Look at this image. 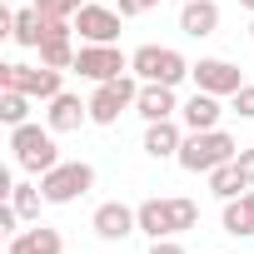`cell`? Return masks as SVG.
Returning <instances> with one entry per match:
<instances>
[{"mask_svg": "<svg viewBox=\"0 0 254 254\" xmlns=\"http://www.w3.org/2000/svg\"><path fill=\"white\" fill-rule=\"evenodd\" d=\"M239 5H244V10H249V15H254V0H239Z\"/></svg>", "mask_w": 254, "mask_h": 254, "instance_id": "cell-30", "label": "cell"}, {"mask_svg": "<svg viewBox=\"0 0 254 254\" xmlns=\"http://www.w3.org/2000/svg\"><path fill=\"white\" fill-rule=\"evenodd\" d=\"M150 254H185V244H180V239H155Z\"/></svg>", "mask_w": 254, "mask_h": 254, "instance_id": "cell-27", "label": "cell"}, {"mask_svg": "<svg viewBox=\"0 0 254 254\" xmlns=\"http://www.w3.org/2000/svg\"><path fill=\"white\" fill-rule=\"evenodd\" d=\"M10 204H15V214H20L25 224H35V219H40V204H45V190H40V185H25V180H20V185L10 190Z\"/></svg>", "mask_w": 254, "mask_h": 254, "instance_id": "cell-21", "label": "cell"}, {"mask_svg": "<svg viewBox=\"0 0 254 254\" xmlns=\"http://www.w3.org/2000/svg\"><path fill=\"white\" fill-rule=\"evenodd\" d=\"M0 120H5L10 130L25 125V120H30V95H25V90H0Z\"/></svg>", "mask_w": 254, "mask_h": 254, "instance_id": "cell-22", "label": "cell"}, {"mask_svg": "<svg viewBox=\"0 0 254 254\" xmlns=\"http://www.w3.org/2000/svg\"><path fill=\"white\" fill-rule=\"evenodd\" d=\"M224 234H234V239H249L254 234V185L239 199H224Z\"/></svg>", "mask_w": 254, "mask_h": 254, "instance_id": "cell-17", "label": "cell"}, {"mask_svg": "<svg viewBox=\"0 0 254 254\" xmlns=\"http://www.w3.org/2000/svg\"><path fill=\"white\" fill-rule=\"evenodd\" d=\"M249 185H244V175H239V165L229 160V165H219V170H209V194L214 199H239Z\"/></svg>", "mask_w": 254, "mask_h": 254, "instance_id": "cell-20", "label": "cell"}, {"mask_svg": "<svg viewBox=\"0 0 254 254\" xmlns=\"http://www.w3.org/2000/svg\"><path fill=\"white\" fill-rule=\"evenodd\" d=\"M0 90H25L30 100H55L65 90V70L55 65H0Z\"/></svg>", "mask_w": 254, "mask_h": 254, "instance_id": "cell-5", "label": "cell"}, {"mask_svg": "<svg viewBox=\"0 0 254 254\" xmlns=\"http://www.w3.org/2000/svg\"><path fill=\"white\" fill-rule=\"evenodd\" d=\"M90 229L105 239V244H120V239H130L135 229H140V214L130 209V204H120V199H110V204H100L95 214H90Z\"/></svg>", "mask_w": 254, "mask_h": 254, "instance_id": "cell-10", "label": "cell"}, {"mask_svg": "<svg viewBox=\"0 0 254 254\" xmlns=\"http://www.w3.org/2000/svg\"><path fill=\"white\" fill-rule=\"evenodd\" d=\"M180 30L190 40H209L219 30V5H214V0H185V5H180Z\"/></svg>", "mask_w": 254, "mask_h": 254, "instance_id": "cell-15", "label": "cell"}, {"mask_svg": "<svg viewBox=\"0 0 254 254\" xmlns=\"http://www.w3.org/2000/svg\"><path fill=\"white\" fill-rule=\"evenodd\" d=\"M85 120H90V100H80V95H70V90H60V95L50 100V110H45V125H50L55 135L80 130Z\"/></svg>", "mask_w": 254, "mask_h": 254, "instance_id": "cell-12", "label": "cell"}, {"mask_svg": "<svg viewBox=\"0 0 254 254\" xmlns=\"http://www.w3.org/2000/svg\"><path fill=\"white\" fill-rule=\"evenodd\" d=\"M115 10H120L125 20H135V15H145V10H140V0H115Z\"/></svg>", "mask_w": 254, "mask_h": 254, "instance_id": "cell-28", "label": "cell"}, {"mask_svg": "<svg viewBox=\"0 0 254 254\" xmlns=\"http://www.w3.org/2000/svg\"><path fill=\"white\" fill-rule=\"evenodd\" d=\"M170 224H175V234L194 229V224H199V204L185 199V194H175V199H170Z\"/></svg>", "mask_w": 254, "mask_h": 254, "instance_id": "cell-23", "label": "cell"}, {"mask_svg": "<svg viewBox=\"0 0 254 254\" xmlns=\"http://www.w3.org/2000/svg\"><path fill=\"white\" fill-rule=\"evenodd\" d=\"M10 150H15V165L30 170V175H45V170L60 165V150H55V130H50V125H45V130L30 125V120L15 125V130H10Z\"/></svg>", "mask_w": 254, "mask_h": 254, "instance_id": "cell-2", "label": "cell"}, {"mask_svg": "<svg viewBox=\"0 0 254 254\" xmlns=\"http://www.w3.org/2000/svg\"><path fill=\"white\" fill-rule=\"evenodd\" d=\"M40 50V65H55V70H75V20H45V40L35 45Z\"/></svg>", "mask_w": 254, "mask_h": 254, "instance_id": "cell-8", "label": "cell"}, {"mask_svg": "<svg viewBox=\"0 0 254 254\" xmlns=\"http://www.w3.org/2000/svg\"><path fill=\"white\" fill-rule=\"evenodd\" d=\"M5 254H65V239H60V229H50V224H30V229L10 234V249H5Z\"/></svg>", "mask_w": 254, "mask_h": 254, "instance_id": "cell-16", "label": "cell"}, {"mask_svg": "<svg viewBox=\"0 0 254 254\" xmlns=\"http://www.w3.org/2000/svg\"><path fill=\"white\" fill-rule=\"evenodd\" d=\"M80 5H85V0H35V10H40L45 20H75Z\"/></svg>", "mask_w": 254, "mask_h": 254, "instance_id": "cell-24", "label": "cell"}, {"mask_svg": "<svg viewBox=\"0 0 254 254\" xmlns=\"http://www.w3.org/2000/svg\"><path fill=\"white\" fill-rule=\"evenodd\" d=\"M249 40H254V20H249Z\"/></svg>", "mask_w": 254, "mask_h": 254, "instance_id": "cell-31", "label": "cell"}, {"mask_svg": "<svg viewBox=\"0 0 254 254\" xmlns=\"http://www.w3.org/2000/svg\"><path fill=\"white\" fill-rule=\"evenodd\" d=\"M190 80H194V90H209V95L224 100V95H234V90L244 85V70L229 65V60H219V55H209V60H194Z\"/></svg>", "mask_w": 254, "mask_h": 254, "instance_id": "cell-9", "label": "cell"}, {"mask_svg": "<svg viewBox=\"0 0 254 254\" xmlns=\"http://www.w3.org/2000/svg\"><path fill=\"white\" fill-rule=\"evenodd\" d=\"M135 214H140V234H150V239H175L170 199H145V204H135Z\"/></svg>", "mask_w": 254, "mask_h": 254, "instance_id": "cell-18", "label": "cell"}, {"mask_svg": "<svg viewBox=\"0 0 254 254\" xmlns=\"http://www.w3.org/2000/svg\"><path fill=\"white\" fill-rule=\"evenodd\" d=\"M75 70H80L90 85H105V80H120L125 70H130V55H125L120 45H80Z\"/></svg>", "mask_w": 254, "mask_h": 254, "instance_id": "cell-7", "label": "cell"}, {"mask_svg": "<svg viewBox=\"0 0 254 254\" xmlns=\"http://www.w3.org/2000/svg\"><path fill=\"white\" fill-rule=\"evenodd\" d=\"M135 115H140L145 125H155V120H175V115H180L175 85H155V80H145V85H140V100H135Z\"/></svg>", "mask_w": 254, "mask_h": 254, "instance_id": "cell-11", "label": "cell"}, {"mask_svg": "<svg viewBox=\"0 0 254 254\" xmlns=\"http://www.w3.org/2000/svg\"><path fill=\"white\" fill-rule=\"evenodd\" d=\"M185 125L180 120H155V125H145V155L150 160H175L180 155V145H185Z\"/></svg>", "mask_w": 254, "mask_h": 254, "instance_id": "cell-13", "label": "cell"}, {"mask_svg": "<svg viewBox=\"0 0 254 254\" xmlns=\"http://www.w3.org/2000/svg\"><path fill=\"white\" fill-rule=\"evenodd\" d=\"M10 40H15V45H25V50H35V45L45 40V15L35 10V0L15 10V30H10Z\"/></svg>", "mask_w": 254, "mask_h": 254, "instance_id": "cell-19", "label": "cell"}, {"mask_svg": "<svg viewBox=\"0 0 254 254\" xmlns=\"http://www.w3.org/2000/svg\"><path fill=\"white\" fill-rule=\"evenodd\" d=\"M234 165H239V175H244V185H254V150H244V145H239V155H234Z\"/></svg>", "mask_w": 254, "mask_h": 254, "instance_id": "cell-26", "label": "cell"}, {"mask_svg": "<svg viewBox=\"0 0 254 254\" xmlns=\"http://www.w3.org/2000/svg\"><path fill=\"white\" fill-rule=\"evenodd\" d=\"M155 5H160V0H140V10H155Z\"/></svg>", "mask_w": 254, "mask_h": 254, "instance_id": "cell-29", "label": "cell"}, {"mask_svg": "<svg viewBox=\"0 0 254 254\" xmlns=\"http://www.w3.org/2000/svg\"><path fill=\"white\" fill-rule=\"evenodd\" d=\"M219 95H209V90H194L185 105H180V125L185 130H219Z\"/></svg>", "mask_w": 254, "mask_h": 254, "instance_id": "cell-14", "label": "cell"}, {"mask_svg": "<svg viewBox=\"0 0 254 254\" xmlns=\"http://www.w3.org/2000/svg\"><path fill=\"white\" fill-rule=\"evenodd\" d=\"M140 75L135 70H125L120 80H105V85H95V95H90V125H115L125 110H135V100H140Z\"/></svg>", "mask_w": 254, "mask_h": 254, "instance_id": "cell-3", "label": "cell"}, {"mask_svg": "<svg viewBox=\"0 0 254 254\" xmlns=\"http://www.w3.org/2000/svg\"><path fill=\"white\" fill-rule=\"evenodd\" d=\"M180 5H185V0H180Z\"/></svg>", "mask_w": 254, "mask_h": 254, "instance_id": "cell-32", "label": "cell"}, {"mask_svg": "<svg viewBox=\"0 0 254 254\" xmlns=\"http://www.w3.org/2000/svg\"><path fill=\"white\" fill-rule=\"evenodd\" d=\"M40 190H45V204H75L80 194L95 190V165H85V160H60L55 170L40 175Z\"/></svg>", "mask_w": 254, "mask_h": 254, "instance_id": "cell-4", "label": "cell"}, {"mask_svg": "<svg viewBox=\"0 0 254 254\" xmlns=\"http://www.w3.org/2000/svg\"><path fill=\"white\" fill-rule=\"evenodd\" d=\"M120 10L115 5H105V0H85L80 5V15H75V35L85 40V45H115L120 40Z\"/></svg>", "mask_w": 254, "mask_h": 254, "instance_id": "cell-6", "label": "cell"}, {"mask_svg": "<svg viewBox=\"0 0 254 254\" xmlns=\"http://www.w3.org/2000/svg\"><path fill=\"white\" fill-rule=\"evenodd\" d=\"M234 155H239L234 135H224V130H190L175 160H180V170H190V175H209V170L229 165Z\"/></svg>", "mask_w": 254, "mask_h": 254, "instance_id": "cell-1", "label": "cell"}, {"mask_svg": "<svg viewBox=\"0 0 254 254\" xmlns=\"http://www.w3.org/2000/svg\"><path fill=\"white\" fill-rule=\"evenodd\" d=\"M229 105H234V115H239V120H254V85L244 80V85L229 95Z\"/></svg>", "mask_w": 254, "mask_h": 254, "instance_id": "cell-25", "label": "cell"}]
</instances>
